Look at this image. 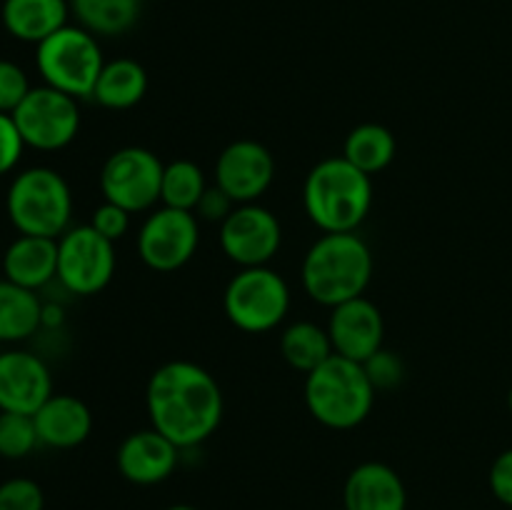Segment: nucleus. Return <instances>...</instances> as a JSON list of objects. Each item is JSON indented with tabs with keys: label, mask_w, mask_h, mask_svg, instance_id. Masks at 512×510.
Segmentation results:
<instances>
[{
	"label": "nucleus",
	"mask_w": 512,
	"mask_h": 510,
	"mask_svg": "<svg viewBox=\"0 0 512 510\" xmlns=\"http://www.w3.org/2000/svg\"><path fill=\"white\" fill-rule=\"evenodd\" d=\"M150 428L173 440L180 450L198 448L223 423L225 400L218 380L198 363H163L145 388Z\"/></svg>",
	"instance_id": "obj_1"
},
{
	"label": "nucleus",
	"mask_w": 512,
	"mask_h": 510,
	"mask_svg": "<svg viewBox=\"0 0 512 510\" xmlns=\"http://www.w3.org/2000/svg\"><path fill=\"white\" fill-rule=\"evenodd\" d=\"M373 270V250L358 233H323L305 253L300 280L310 300L335 308L360 298Z\"/></svg>",
	"instance_id": "obj_2"
},
{
	"label": "nucleus",
	"mask_w": 512,
	"mask_h": 510,
	"mask_svg": "<svg viewBox=\"0 0 512 510\" xmlns=\"http://www.w3.org/2000/svg\"><path fill=\"white\" fill-rule=\"evenodd\" d=\"M303 205L323 233H358L373 208V178L343 155L325 158L305 178Z\"/></svg>",
	"instance_id": "obj_3"
},
{
	"label": "nucleus",
	"mask_w": 512,
	"mask_h": 510,
	"mask_svg": "<svg viewBox=\"0 0 512 510\" xmlns=\"http://www.w3.org/2000/svg\"><path fill=\"white\" fill-rule=\"evenodd\" d=\"M305 405L320 425L330 430H353L373 413L378 390L370 383L363 363L330 355L305 375Z\"/></svg>",
	"instance_id": "obj_4"
},
{
	"label": "nucleus",
	"mask_w": 512,
	"mask_h": 510,
	"mask_svg": "<svg viewBox=\"0 0 512 510\" xmlns=\"http://www.w3.org/2000/svg\"><path fill=\"white\" fill-rule=\"evenodd\" d=\"M5 210L20 235L58 240L73 220V190L58 170L33 165L10 180Z\"/></svg>",
	"instance_id": "obj_5"
},
{
	"label": "nucleus",
	"mask_w": 512,
	"mask_h": 510,
	"mask_svg": "<svg viewBox=\"0 0 512 510\" xmlns=\"http://www.w3.org/2000/svg\"><path fill=\"white\" fill-rule=\"evenodd\" d=\"M103 65L105 58L98 38L80 25H65L35 45V68L43 85L75 100L93 98Z\"/></svg>",
	"instance_id": "obj_6"
},
{
	"label": "nucleus",
	"mask_w": 512,
	"mask_h": 510,
	"mask_svg": "<svg viewBox=\"0 0 512 510\" xmlns=\"http://www.w3.org/2000/svg\"><path fill=\"white\" fill-rule=\"evenodd\" d=\"M223 308L230 323L243 333H270L288 318L290 285L268 265L240 268L225 288Z\"/></svg>",
	"instance_id": "obj_7"
},
{
	"label": "nucleus",
	"mask_w": 512,
	"mask_h": 510,
	"mask_svg": "<svg viewBox=\"0 0 512 510\" xmlns=\"http://www.w3.org/2000/svg\"><path fill=\"white\" fill-rule=\"evenodd\" d=\"M115 265V243L90 223L70 225L58 238V283L70 295H98L113 280Z\"/></svg>",
	"instance_id": "obj_8"
},
{
	"label": "nucleus",
	"mask_w": 512,
	"mask_h": 510,
	"mask_svg": "<svg viewBox=\"0 0 512 510\" xmlns=\"http://www.w3.org/2000/svg\"><path fill=\"white\" fill-rule=\"evenodd\" d=\"M13 120L28 148L55 153V150L68 148L78 138L80 105L78 100L50 85H38V88H30V93L13 113Z\"/></svg>",
	"instance_id": "obj_9"
},
{
	"label": "nucleus",
	"mask_w": 512,
	"mask_h": 510,
	"mask_svg": "<svg viewBox=\"0 0 512 510\" xmlns=\"http://www.w3.org/2000/svg\"><path fill=\"white\" fill-rule=\"evenodd\" d=\"M163 170L158 155L140 145H128L110 155L100 170V190L108 203L123 210L145 213L160 200Z\"/></svg>",
	"instance_id": "obj_10"
},
{
	"label": "nucleus",
	"mask_w": 512,
	"mask_h": 510,
	"mask_svg": "<svg viewBox=\"0 0 512 510\" xmlns=\"http://www.w3.org/2000/svg\"><path fill=\"white\" fill-rule=\"evenodd\" d=\"M200 245V220L190 210L158 208L138 230V255L155 273H173L188 265Z\"/></svg>",
	"instance_id": "obj_11"
},
{
	"label": "nucleus",
	"mask_w": 512,
	"mask_h": 510,
	"mask_svg": "<svg viewBox=\"0 0 512 510\" xmlns=\"http://www.w3.org/2000/svg\"><path fill=\"white\" fill-rule=\"evenodd\" d=\"M220 248L240 268H260L278 255L283 228L273 210L260 203L235 205L220 223Z\"/></svg>",
	"instance_id": "obj_12"
},
{
	"label": "nucleus",
	"mask_w": 512,
	"mask_h": 510,
	"mask_svg": "<svg viewBox=\"0 0 512 510\" xmlns=\"http://www.w3.org/2000/svg\"><path fill=\"white\" fill-rule=\"evenodd\" d=\"M275 180V158L258 140H235L215 160V185L235 205L258 203Z\"/></svg>",
	"instance_id": "obj_13"
},
{
	"label": "nucleus",
	"mask_w": 512,
	"mask_h": 510,
	"mask_svg": "<svg viewBox=\"0 0 512 510\" xmlns=\"http://www.w3.org/2000/svg\"><path fill=\"white\" fill-rule=\"evenodd\" d=\"M53 395L48 363L30 350H0V410L35 415Z\"/></svg>",
	"instance_id": "obj_14"
},
{
	"label": "nucleus",
	"mask_w": 512,
	"mask_h": 510,
	"mask_svg": "<svg viewBox=\"0 0 512 510\" xmlns=\"http://www.w3.org/2000/svg\"><path fill=\"white\" fill-rule=\"evenodd\" d=\"M328 335L335 355H343V358L355 360V363H365L370 355L383 348V313H380L373 300L360 295V298L330 308Z\"/></svg>",
	"instance_id": "obj_15"
},
{
	"label": "nucleus",
	"mask_w": 512,
	"mask_h": 510,
	"mask_svg": "<svg viewBox=\"0 0 512 510\" xmlns=\"http://www.w3.org/2000/svg\"><path fill=\"white\" fill-rule=\"evenodd\" d=\"M183 450L155 428L125 435L115 453L120 475L133 485H158L175 473Z\"/></svg>",
	"instance_id": "obj_16"
},
{
	"label": "nucleus",
	"mask_w": 512,
	"mask_h": 510,
	"mask_svg": "<svg viewBox=\"0 0 512 510\" xmlns=\"http://www.w3.org/2000/svg\"><path fill=\"white\" fill-rule=\"evenodd\" d=\"M345 510H405L408 490L398 470L388 463L368 460L355 465L343 485Z\"/></svg>",
	"instance_id": "obj_17"
},
{
	"label": "nucleus",
	"mask_w": 512,
	"mask_h": 510,
	"mask_svg": "<svg viewBox=\"0 0 512 510\" xmlns=\"http://www.w3.org/2000/svg\"><path fill=\"white\" fill-rule=\"evenodd\" d=\"M40 445L53 450H73L93 433V413L70 393H53L33 415Z\"/></svg>",
	"instance_id": "obj_18"
},
{
	"label": "nucleus",
	"mask_w": 512,
	"mask_h": 510,
	"mask_svg": "<svg viewBox=\"0 0 512 510\" xmlns=\"http://www.w3.org/2000/svg\"><path fill=\"white\" fill-rule=\"evenodd\" d=\"M3 278L35 293L48 288L58 280V240L18 235L3 253Z\"/></svg>",
	"instance_id": "obj_19"
},
{
	"label": "nucleus",
	"mask_w": 512,
	"mask_h": 510,
	"mask_svg": "<svg viewBox=\"0 0 512 510\" xmlns=\"http://www.w3.org/2000/svg\"><path fill=\"white\" fill-rule=\"evenodd\" d=\"M68 0H5L0 18L5 30L20 43L40 45L68 25Z\"/></svg>",
	"instance_id": "obj_20"
},
{
	"label": "nucleus",
	"mask_w": 512,
	"mask_h": 510,
	"mask_svg": "<svg viewBox=\"0 0 512 510\" xmlns=\"http://www.w3.org/2000/svg\"><path fill=\"white\" fill-rule=\"evenodd\" d=\"M148 93V73L133 58L105 60L93 100L108 110H130Z\"/></svg>",
	"instance_id": "obj_21"
},
{
	"label": "nucleus",
	"mask_w": 512,
	"mask_h": 510,
	"mask_svg": "<svg viewBox=\"0 0 512 510\" xmlns=\"http://www.w3.org/2000/svg\"><path fill=\"white\" fill-rule=\"evenodd\" d=\"M43 328V300L35 290L0 280V343H23Z\"/></svg>",
	"instance_id": "obj_22"
},
{
	"label": "nucleus",
	"mask_w": 512,
	"mask_h": 510,
	"mask_svg": "<svg viewBox=\"0 0 512 510\" xmlns=\"http://www.w3.org/2000/svg\"><path fill=\"white\" fill-rule=\"evenodd\" d=\"M80 28L95 38H115L138 23L143 0H68Z\"/></svg>",
	"instance_id": "obj_23"
},
{
	"label": "nucleus",
	"mask_w": 512,
	"mask_h": 510,
	"mask_svg": "<svg viewBox=\"0 0 512 510\" xmlns=\"http://www.w3.org/2000/svg\"><path fill=\"white\" fill-rule=\"evenodd\" d=\"M280 355L290 368L308 375L310 370L323 365L330 355H335V350L330 343L328 328L313 323V320H298L280 333Z\"/></svg>",
	"instance_id": "obj_24"
},
{
	"label": "nucleus",
	"mask_w": 512,
	"mask_h": 510,
	"mask_svg": "<svg viewBox=\"0 0 512 510\" xmlns=\"http://www.w3.org/2000/svg\"><path fill=\"white\" fill-rule=\"evenodd\" d=\"M395 153H398L395 135L380 123L358 125L350 130L343 145V158L368 173L370 178L383 173L395 160Z\"/></svg>",
	"instance_id": "obj_25"
},
{
	"label": "nucleus",
	"mask_w": 512,
	"mask_h": 510,
	"mask_svg": "<svg viewBox=\"0 0 512 510\" xmlns=\"http://www.w3.org/2000/svg\"><path fill=\"white\" fill-rule=\"evenodd\" d=\"M208 190L203 168L193 160H173L163 170V185H160V203L165 208L190 210L198 208L200 198Z\"/></svg>",
	"instance_id": "obj_26"
},
{
	"label": "nucleus",
	"mask_w": 512,
	"mask_h": 510,
	"mask_svg": "<svg viewBox=\"0 0 512 510\" xmlns=\"http://www.w3.org/2000/svg\"><path fill=\"white\" fill-rule=\"evenodd\" d=\"M40 445L33 415L0 410V458L23 460Z\"/></svg>",
	"instance_id": "obj_27"
},
{
	"label": "nucleus",
	"mask_w": 512,
	"mask_h": 510,
	"mask_svg": "<svg viewBox=\"0 0 512 510\" xmlns=\"http://www.w3.org/2000/svg\"><path fill=\"white\" fill-rule=\"evenodd\" d=\"M0 510H45V493L33 478H8L0 483Z\"/></svg>",
	"instance_id": "obj_28"
},
{
	"label": "nucleus",
	"mask_w": 512,
	"mask_h": 510,
	"mask_svg": "<svg viewBox=\"0 0 512 510\" xmlns=\"http://www.w3.org/2000/svg\"><path fill=\"white\" fill-rule=\"evenodd\" d=\"M28 73L13 60L0 58V113L13 115L18 105L23 103L25 95L30 93Z\"/></svg>",
	"instance_id": "obj_29"
},
{
	"label": "nucleus",
	"mask_w": 512,
	"mask_h": 510,
	"mask_svg": "<svg viewBox=\"0 0 512 510\" xmlns=\"http://www.w3.org/2000/svg\"><path fill=\"white\" fill-rule=\"evenodd\" d=\"M363 368L378 393H383V390H393L403 383V375H405L403 360H400L398 353H393V350L380 348L378 353L370 355V358L365 360Z\"/></svg>",
	"instance_id": "obj_30"
},
{
	"label": "nucleus",
	"mask_w": 512,
	"mask_h": 510,
	"mask_svg": "<svg viewBox=\"0 0 512 510\" xmlns=\"http://www.w3.org/2000/svg\"><path fill=\"white\" fill-rule=\"evenodd\" d=\"M25 148L28 145H25L18 125H15L13 115L0 113V175H8L18 168Z\"/></svg>",
	"instance_id": "obj_31"
},
{
	"label": "nucleus",
	"mask_w": 512,
	"mask_h": 510,
	"mask_svg": "<svg viewBox=\"0 0 512 510\" xmlns=\"http://www.w3.org/2000/svg\"><path fill=\"white\" fill-rule=\"evenodd\" d=\"M90 225H93V228L98 230L103 238L118 243V240L123 238V235L130 230V213H128V210L120 208V205L103 200V203H100L98 208L93 210Z\"/></svg>",
	"instance_id": "obj_32"
},
{
	"label": "nucleus",
	"mask_w": 512,
	"mask_h": 510,
	"mask_svg": "<svg viewBox=\"0 0 512 510\" xmlns=\"http://www.w3.org/2000/svg\"><path fill=\"white\" fill-rule=\"evenodd\" d=\"M235 210V200L230 198L225 190H220L218 185H208V190L200 198L198 208L193 210L195 218L205 220V223H223L230 213Z\"/></svg>",
	"instance_id": "obj_33"
},
{
	"label": "nucleus",
	"mask_w": 512,
	"mask_h": 510,
	"mask_svg": "<svg viewBox=\"0 0 512 510\" xmlns=\"http://www.w3.org/2000/svg\"><path fill=\"white\" fill-rule=\"evenodd\" d=\"M488 485L490 493H493L500 503L512 508V448L503 450V453L493 460L488 473Z\"/></svg>",
	"instance_id": "obj_34"
},
{
	"label": "nucleus",
	"mask_w": 512,
	"mask_h": 510,
	"mask_svg": "<svg viewBox=\"0 0 512 510\" xmlns=\"http://www.w3.org/2000/svg\"><path fill=\"white\" fill-rule=\"evenodd\" d=\"M63 320H65L63 305L53 303V300H50V303H43V328L55 330L63 325Z\"/></svg>",
	"instance_id": "obj_35"
},
{
	"label": "nucleus",
	"mask_w": 512,
	"mask_h": 510,
	"mask_svg": "<svg viewBox=\"0 0 512 510\" xmlns=\"http://www.w3.org/2000/svg\"><path fill=\"white\" fill-rule=\"evenodd\" d=\"M165 510H198V508H193V505H188V503H175Z\"/></svg>",
	"instance_id": "obj_36"
},
{
	"label": "nucleus",
	"mask_w": 512,
	"mask_h": 510,
	"mask_svg": "<svg viewBox=\"0 0 512 510\" xmlns=\"http://www.w3.org/2000/svg\"><path fill=\"white\" fill-rule=\"evenodd\" d=\"M508 408H510V413H512V388H510V393H508Z\"/></svg>",
	"instance_id": "obj_37"
}]
</instances>
